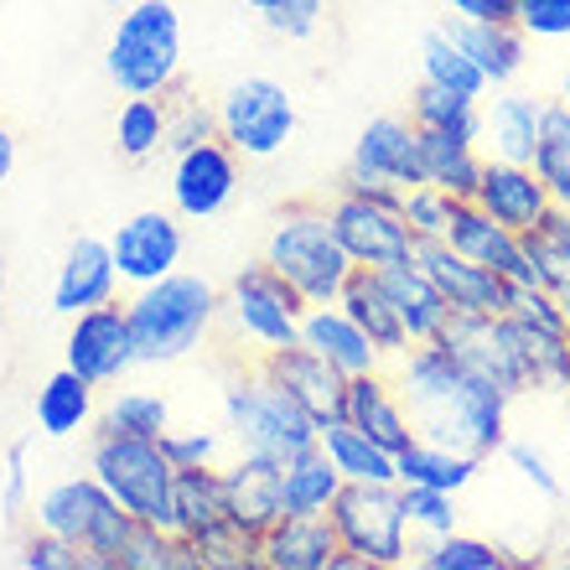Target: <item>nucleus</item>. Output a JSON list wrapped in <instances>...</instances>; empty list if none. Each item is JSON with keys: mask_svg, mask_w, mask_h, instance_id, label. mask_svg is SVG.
Returning <instances> with one entry per match:
<instances>
[{"mask_svg": "<svg viewBox=\"0 0 570 570\" xmlns=\"http://www.w3.org/2000/svg\"><path fill=\"white\" fill-rule=\"evenodd\" d=\"M513 27L529 42H570V0H513Z\"/></svg>", "mask_w": 570, "mask_h": 570, "instance_id": "3c124183", "label": "nucleus"}, {"mask_svg": "<svg viewBox=\"0 0 570 570\" xmlns=\"http://www.w3.org/2000/svg\"><path fill=\"white\" fill-rule=\"evenodd\" d=\"M410 120L415 130H435V136H456V140H478L482 136V99H466V94H451L441 83H425L410 99Z\"/></svg>", "mask_w": 570, "mask_h": 570, "instance_id": "4c0bfd02", "label": "nucleus"}, {"mask_svg": "<svg viewBox=\"0 0 570 570\" xmlns=\"http://www.w3.org/2000/svg\"><path fill=\"white\" fill-rule=\"evenodd\" d=\"M415 259L425 265L435 285H441V296H446L451 316H498L509 312V285L498 271L488 265H472L466 255H456L446 239H421L415 244Z\"/></svg>", "mask_w": 570, "mask_h": 570, "instance_id": "a211bd4d", "label": "nucleus"}, {"mask_svg": "<svg viewBox=\"0 0 570 570\" xmlns=\"http://www.w3.org/2000/svg\"><path fill=\"white\" fill-rule=\"evenodd\" d=\"M400 197L405 193L394 187H353V181H343V193L332 197V228L353 265L384 271V265L415 259V234L400 213Z\"/></svg>", "mask_w": 570, "mask_h": 570, "instance_id": "1a4fd4ad", "label": "nucleus"}, {"mask_svg": "<svg viewBox=\"0 0 570 570\" xmlns=\"http://www.w3.org/2000/svg\"><path fill=\"white\" fill-rule=\"evenodd\" d=\"M161 451L177 472H193V466H224L228 431H213V425H171V431L161 435Z\"/></svg>", "mask_w": 570, "mask_h": 570, "instance_id": "49530a36", "label": "nucleus"}, {"mask_svg": "<svg viewBox=\"0 0 570 570\" xmlns=\"http://www.w3.org/2000/svg\"><path fill=\"white\" fill-rule=\"evenodd\" d=\"M327 6L332 0H271L259 16H265V27H271L275 37H285V42H306V37L322 31Z\"/></svg>", "mask_w": 570, "mask_h": 570, "instance_id": "8fccbe9b", "label": "nucleus"}, {"mask_svg": "<svg viewBox=\"0 0 570 570\" xmlns=\"http://www.w3.org/2000/svg\"><path fill=\"white\" fill-rule=\"evenodd\" d=\"M540 125H544V99L534 94L513 89H488L482 94V156H493V161H534V150H540Z\"/></svg>", "mask_w": 570, "mask_h": 570, "instance_id": "412c9836", "label": "nucleus"}, {"mask_svg": "<svg viewBox=\"0 0 570 570\" xmlns=\"http://www.w3.org/2000/svg\"><path fill=\"white\" fill-rule=\"evenodd\" d=\"M534 171L544 177L556 208L570 213V105L544 99V125H540V150H534Z\"/></svg>", "mask_w": 570, "mask_h": 570, "instance_id": "79ce46f5", "label": "nucleus"}, {"mask_svg": "<svg viewBox=\"0 0 570 570\" xmlns=\"http://www.w3.org/2000/svg\"><path fill=\"white\" fill-rule=\"evenodd\" d=\"M446 27L466 47V58L482 68L488 89H503V83H513V78L524 73L529 37L513 21H446Z\"/></svg>", "mask_w": 570, "mask_h": 570, "instance_id": "7c9ffc66", "label": "nucleus"}, {"mask_svg": "<svg viewBox=\"0 0 570 570\" xmlns=\"http://www.w3.org/2000/svg\"><path fill=\"white\" fill-rule=\"evenodd\" d=\"M560 105H570V68H566V78H560V94H556Z\"/></svg>", "mask_w": 570, "mask_h": 570, "instance_id": "bf43d9fd", "label": "nucleus"}, {"mask_svg": "<svg viewBox=\"0 0 570 570\" xmlns=\"http://www.w3.org/2000/svg\"><path fill=\"white\" fill-rule=\"evenodd\" d=\"M259 259L296 285L306 306L337 301L347 275L358 271V265L347 259V249L337 244L332 213L322 208V203H285V208L275 213L271 234H265V255Z\"/></svg>", "mask_w": 570, "mask_h": 570, "instance_id": "7ed1b4c3", "label": "nucleus"}, {"mask_svg": "<svg viewBox=\"0 0 570 570\" xmlns=\"http://www.w3.org/2000/svg\"><path fill=\"white\" fill-rule=\"evenodd\" d=\"M105 73L120 94H171L181 83V16L171 0L120 6L105 42Z\"/></svg>", "mask_w": 570, "mask_h": 570, "instance_id": "20e7f679", "label": "nucleus"}, {"mask_svg": "<svg viewBox=\"0 0 570 570\" xmlns=\"http://www.w3.org/2000/svg\"><path fill=\"white\" fill-rule=\"evenodd\" d=\"M259 368L281 384L291 400H296L316 425H327L343 415V390L347 379L332 368L322 353H312L306 343H285V347H271V353H259Z\"/></svg>", "mask_w": 570, "mask_h": 570, "instance_id": "6ab92c4d", "label": "nucleus"}, {"mask_svg": "<svg viewBox=\"0 0 570 570\" xmlns=\"http://www.w3.org/2000/svg\"><path fill=\"white\" fill-rule=\"evenodd\" d=\"M343 421L358 425L363 435H374L379 446H390L394 456H400V451L415 441V425H410V410H405V400H400V390H394L390 368L347 379V390H343Z\"/></svg>", "mask_w": 570, "mask_h": 570, "instance_id": "a878e982", "label": "nucleus"}, {"mask_svg": "<svg viewBox=\"0 0 570 570\" xmlns=\"http://www.w3.org/2000/svg\"><path fill=\"white\" fill-rule=\"evenodd\" d=\"M99 431L161 441V435L171 431V400L156 390H115L105 405H99Z\"/></svg>", "mask_w": 570, "mask_h": 570, "instance_id": "a19ab883", "label": "nucleus"}, {"mask_svg": "<svg viewBox=\"0 0 570 570\" xmlns=\"http://www.w3.org/2000/svg\"><path fill=\"white\" fill-rule=\"evenodd\" d=\"M16 566L21 570H89V556L78 544H68L62 534L37 524L27 540L16 544Z\"/></svg>", "mask_w": 570, "mask_h": 570, "instance_id": "09e8293b", "label": "nucleus"}, {"mask_svg": "<svg viewBox=\"0 0 570 570\" xmlns=\"http://www.w3.org/2000/svg\"><path fill=\"white\" fill-rule=\"evenodd\" d=\"M441 343H446L478 379H488L493 390L509 394V400L544 390L540 363H534L524 332H519V322H513L509 312H498V316H451L446 332H441Z\"/></svg>", "mask_w": 570, "mask_h": 570, "instance_id": "9d476101", "label": "nucleus"}, {"mask_svg": "<svg viewBox=\"0 0 570 570\" xmlns=\"http://www.w3.org/2000/svg\"><path fill=\"white\" fill-rule=\"evenodd\" d=\"M347 181L353 187H394L405 193L421 181V130L405 115H379L363 125L358 146L347 156Z\"/></svg>", "mask_w": 570, "mask_h": 570, "instance_id": "dca6fc26", "label": "nucleus"}, {"mask_svg": "<svg viewBox=\"0 0 570 570\" xmlns=\"http://www.w3.org/2000/svg\"><path fill=\"white\" fill-rule=\"evenodd\" d=\"M0 316H6V255H0Z\"/></svg>", "mask_w": 570, "mask_h": 570, "instance_id": "13d9d810", "label": "nucleus"}, {"mask_svg": "<svg viewBox=\"0 0 570 570\" xmlns=\"http://www.w3.org/2000/svg\"><path fill=\"white\" fill-rule=\"evenodd\" d=\"M224 431L234 451H259L275 462H291L296 451L316 446V421L259 363L224 384Z\"/></svg>", "mask_w": 570, "mask_h": 570, "instance_id": "423d86ee", "label": "nucleus"}, {"mask_svg": "<svg viewBox=\"0 0 570 570\" xmlns=\"http://www.w3.org/2000/svg\"><path fill=\"white\" fill-rule=\"evenodd\" d=\"M451 208H456V197L441 193V187H431V181H415V187H405V197H400V213H405L415 244L421 239H446Z\"/></svg>", "mask_w": 570, "mask_h": 570, "instance_id": "de8ad7c7", "label": "nucleus"}, {"mask_svg": "<svg viewBox=\"0 0 570 570\" xmlns=\"http://www.w3.org/2000/svg\"><path fill=\"white\" fill-rule=\"evenodd\" d=\"M115 570H197V556L193 544L171 534V529L136 524L125 534L120 556H115Z\"/></svg>", "mask_w": 570, "mask_h": 570, "instance_id": "37998d69", "label": "nucleus"}, {"mask_svg": "<svg viewBox=\"0 0 570 570\" xmlns=\"http://www.w3.org/2000/svg\"><path fill=\"white\" fill-rule=\"evenodd\" d=\"M296 343H306L312 353H322V358L337 368L343 379H358V374H379V368H390V358L374 347V337L353 322V316L337 306V301H327V306H306V316H301V337Z\"/></svg>", "mask_w": 570, "mask_h": 570, "instance_id": "b1692460", "label": "nucleus"}, {"mask_svg": "<svg viewBox=\"0 0 570 570\" xmlns=\"http://www.w3.org/2000/svg\"><path fill=\"white\" fill-rule=\"evenodd\" d=\"M478 177H482V146L478 140H456V136L421 130V181L451 193L456 203H472Z\"/></svg>", "mask_w": 570, "mask_h": 570, "instance_id": "72a5a7b5", "label": "nucleus"}, {"mask_svg": "<svg viewBox=\"0 0 570 570\" xmlns=\"http://www.w3.org/2000/svg\"><path fill=\"white\" fill-rule=\"evenodd\" d=\"M115 150L125 161H150L166 150V99L161 94H125L115 115Z\"/></svg>", "mask_w": 570, "mask_h": 570, "instance_id": "ea45409f", "label": "nucleus"}, {"mask_svg": "<svg viewBox=\"0 0 570 570\" xmlns=\"http://www.w3.org/2000/svg\"><path fill=\"white\" fill-rule=\"evenodd\" d=\"M11 171H16V130L0 125V187L11 181Z\"/></svg>", "mask_w": 570, "mask_h": 570, "instance_id": "6e6d98bb", "label": "nucleus"}, {"mask_svg": "<svg viewBox=\"0 0 570 570\" xmlns=\"http://www.w3.org/2000/svg\"><path fill=\"white\" fill-rule=\"evenodd\" d=\"M509 316L519 322L529 353L540 363L544 390H560L570 374V327H566V316H560L556 296L534 281H513L509 285Z\"/></svg>", "mask_w": 570, "mask_h": 570, "instance_id": "aec40b11", "label": "nucleus"}, {"mask_svg": "<svg viewBox=\"0 0 570 570\" xmlns=\"http://www.w3.org/2000/svg\"><path fill=\"white\" fill-rule=\"evenodd\" d=\"M171 208L181 213V224H208L239 197V150L224 136L203 140V146L171 156Z\"/></svg>", "mask_w": 570, "mask_h": 570, "instance_id": "4468645a", "label": "nucleus"}, {"mask_svg": "<svg viewBox=\"0 0 570 570\" xmlns=\"http://www.w3.org/2000/svg\"><path fill=\"white\" fill-rule=\"evenodd\" d=\"M213 105H218V136L239 150V161H271L296 136V99L275 78H234Z\"/></svg>", "mask_w": 570, "mask_h": 570, "instance_id": "9b49d317", "label": "nucleus"}, {"mask_svg": "<svg viewBox=\"0 0 570 570\" xmlns=\"http://www.w3.org/2000/svg\"><path fill=\"white\" fill-rule=\"evenodd\" d=\"M394 462H400V482H421V488H441V493H456V498H462L466 488L478 482L482 466H488L482 456H472V451L441 446V441H425V435H415Z\"/></svg>", "mask_w": 570, "mask_h": 570, "instance_id": "473e14b6", "label": "nucleus"}, {"mask_svg": "<svg viewBox=\"0 0 570 570\" xmlns=\"http://www.w3.org/2000/svg\"><path fill=\"white\" fill-rule=\"evenodd\" d=\"M62 363H68L73 374H83L89 384H99V390H105V384H120L140 363L125 301H105V306H89V312L68 316Z\"/></svg>", "mask_w": 570, "mask_h": 570, "instance_id": "ddd939ff", "label": "nucleus"}, {"mask_svg": "<svg viewBox=\"0 0 570 570\" xmlns=\"http://www.w3.org/2000/svg\"><path fill=\"white\" fill-rule=\"evenodd\" d=\"M337 544L358 556L363 570L410 566V524L400 503V482H343L337 503L327 509Z\"/></svg>", "mask_w": 570, "mask_h": 570, "instance_id": "6e6552de", "label": "nucleus"}, {"mask_svg": "<svg viewBox=\"0 0 570 570\" xmlns=\"http://www.w3.org/2000/svg\"><path fill=\"white\" fill-rule=\"evenodd\" d=\"M218 524H228L224 472H218V466L177 472V534L193 544V540H203V534L218 529Z\"/></svg>", "mask_w": 570, "mask_h": 570, "instance_id": "c9c22d12", "label": "nucleus"}, {"mask_svg": "<svg viewBox=\"0 0 570 570\" xmlns=\"http://www.w3.org/2000/svg\"><path fill=\"white\" fill-rule=\"evenodd\" d=\"M316 446L332 456V466L343 472V482H400L394 451L379 446L374 435H363L358 425H347L343 415L327 425H316Z\"/></svg>", "mask_w": 570, "mask_h": 570, "instance_id": "2f4dec72", "label": "nucleus"}, {"mask_svg": "<svg viewBox=\"0 0 570 570\" xmlns=\"http://www.w3.org/2000/svg\"><path fill=\"white\" fill-rule=\"evenodd\" d=\"M109 255H115V271L120 285H150L161 275L181 271V255H187V234H181V213L177 208H140L130 213L115 234H109Z\"/></svg>", "mask_w": 570, "mask_h": 570, "instance_id": "2eb2a0df", "label": "nucleus"}, {"mask_svg": "<svg viewBox=\"0 0 570 570\" xmlns=\"http://www.w3.org/2000/svg\"><path fill=\"white\" fill-rule=\"evenodd\" d=\"M130 332H136L140 363H181L187 353L213 337V327L224 322V296L213 291L203 275L171 271L161 281L136 285L130 301Z\"/></svg>", "mask_w": 570, "mask_h": 570, "instance_id": "f03ea898", "label": "nucleus"}, {"mask_svg": "<svg viewBox=\"0 0 570 570\" xmlns=\"http://www.w3.org/2000/svg\"><path fill=\"white\" fill-rule=\"evenodd\" d=\"M224 503L228 519L244 529V534H265V529L281 519V462L275 456H259V451H234L224 456Z\"/></svg>", "mask_w": 570, "mask_h": 570, "instance_id": "4be33fe9", "label": "nucleus"}, {"mask_svg": "<svg viewBox=\"0 0 570 570\" xmlns=\"http://www.w3.org/2000/svg\"><path fill=\"white\" fill-rule=\"evenodd\" d=\"M105 301H120V271L109 255V239L78 234L58 265V281H52V312L78 316L89 306H105Z\"/></svg>", "mask_w": 570, "mask_h": 570, "instance_id": "5701e85b", "label": "nucleus"}, {"mask_svg": "<svg viewBox=\"0 0 570 570\" xmlns=\"http://www.w3.org/2000/svg\"><path fill=\"white\" fill-rule=\"evenodd\" d=\"M560 390H566V400H570V374H566V384H560Z\"/></svg>", "mask_w": 570, "mask_h": 570, "instance_id": "680f3d73", "label": "nucleus"}, {"mask_svg": "<svg viewBox=\"0 0 570 570\" xmlns=\"http://www.w3.org/2000/svg\"><path fill=\"white\" fill-rule=\"evenodd\" d=\"M421 78L425 83H441V89H451V94H466V99H482V94H488V78H482L478 62L466 58V47L451 37V27L425 31Z\"/></svg>", "mask_w": 570, "mask_h": 570, "instance_id": "58836bf2", "label": "nucleus"}, {"mask_svg": "<svg viewBox=\"0 0 570 570\" xmlns=\"http://www.w3.org/2000/svg\"><path fill=\"white\" fill-rule=\"evenodd\" d=\"M89 472L105 482L136 524H156L177 534V466L166 462L161 441L120 431H94Z\"/></svg>", "mask_w": 570, "mask_h": 570, "instance_id": "39448f33", "label": "nucleus"}, {"mask_svg": "<svg viewBox=\"0 0 570 570\" xmlns=\"http://www.w3.org/2000/svg\"><path fill=\"white\" fill-rule=\"evenodd\" d=\"M503 456H509V466L529 482V488H534V493L544 498V503H560V498H566V482L556 478V466H550V456H544L540 446H524V441H503Z\"/></svg>", "mask_w": 570, "mask_h": 570, "instance_id": "603ef678", "label": "nucleus"}, {"mask_svg": "<svg viewBox=\"0 0 570 570\" xmlns=\"http://www.w3.org/2000/svg\"><path fill=\"white\" fill-rule=\"evenodd\" d=\"M244 6H249V11H265V6H271V0H244Z\"/></svg>", "mask_w": 570, "mask_h": 570, "instance_id": "052dcab7", "label": "nucleus"}, {"mask_svg": "<svg viewBox=\"0 0 570 570\" xmlns=\"http://www.w3.org/2000/svg\"><path fill=\"white\" fill-rule=\"evenodd\" d=\"M301 316H306V301L285 275H275L265 259L259 265H244L224 291V322L234 327L239 343H249L255 353H271L301 337Z\"/></svg>", "mask_w": 570, "mask_h": 570, "instance_id": "f8f14e48", "label": "nucleus"}, {"mask_svg": "<svg viewBox=\"0 0 570 570\" xmlns=\"http://www.w3.org/2000/svg\"><path fill=\"white\" fill-rule=\"evenodd\" d=\"M390 379L410 410V425L425 441L472 451L482 462H493L509 441V394L478 379L441 337L415 343L410 353L390 363Z\"/></svg>", "mask_w": 570, "mask_h": 570, "instance_id": "f257e3e1", "label": "nucleus"}, {"mask_svg": "<svg viewBox=\"0 0 570 570\" xmlns=\"http://www.w3.org/2000/svg\"><path fill=\"white\" fill-rule=\"evenodd\" d=\"M343 493V472L332 466L322 446L296 451L291 462H281V509L285 513H327Z\"/></svg>", "mask_w": 570, "mask_h": 570, "instance_id": "f704fd0d", "label": "nucleus"}, {"mask_svg": "<svg viewBox=\"0 0 570 570\" xmlns=\"http://www.w3.org/2000/svg\"><path fill=\"white\" fill-rule=\"evenodd\" d=\"M550 296H556L560 316H566V327H570V275H566V281H556V285H550Z\"/></svg>", "mask_w": 570, "mask_h": 570, "instance_id": "4d7b16f0", "label": "nucleus"}, {"mask_svg": "<svg viewBox=\"0 0 570 570\" xmlns=\"http://www.w3.org/2000/svg\"><path fill=\"white\" fill-rule=\"evenodd\" d=\"M337 306L374 337V347L390 363L400 358V353H410V332H405V322H400V312H394V301H390V291H384V281H379V271H363L358 265V271L347 275Z\"/></svg>", "mask_w": 570, "mask_h": 570, "instance_id": "c756f323", "label": "nucleus"}, {"mask_svg": "<svg viewBox=\"0 0 570 570\" xmlns=\"http://www.w3.org/2000/svg\"><path fill=\"white\" fill-rule=\"evenodd\" d=\"M400 503H405L410 540H435V534H451V529H456V519H462L456 493L421 488V482H400Z\"/></svg>", "mask_w": 570, "mask_h": 570, "instance_id": "a18cd8bd", "label": "nucleus"}, {"mask_svg": "<svg viewBox=\"0 0 570 570\" xmlns=\"http://www.w3.org/2000/svg\"><path fill=\"white\" fill-rule=\"evenodd\" d=\"M410 566L421 570H509V550L493 540H478V534H435V540H410Z\"/></svg>", "mask_w": 570, "mask_h": 570, "instance_id": "e433bc0d", "label": "nucleus"}, {"mask_svg": "<svg viewBox=\"0 0 570 570\" xmlns=\"http://www.w3.org/2000/svg\"><path fill=\"white\" fill-rule=\"evenodd\" d=\"M446 244L456 255H466L472 265H488L503 281H534L529 275V255H524V234L503 228L498 218L478 208V203H456L446 224Z\"/></svg>", "mask_w": 570, "mask_h": 570, "instance_id": "393cba45", "label": "nucleus"}, {"mask_svg": "<svg viewBox=\"0 0 570 570\" xmlns=\"http://www.w3.org/2000/svg\"><path fill=\"white\" fill-rule=\"evenodd\" d=\"M213 136H218V105L177 83L166 94V156H181V150L203 146Z\"/></svg>", "mask_w": 570, "mask_h": 570, "instance_id": "c03bdc74", "label": "nucleus"}, {"mask_svg": "<svg viewBox=\"0 0 570 570\" xmlns=\"http://www.w3.org/2000/svg\"><path fill=\"white\" fill-rule=\"evenodd\" d=\"M109 6H130V0H109Z\"/></svg>", "mask_w": 570, "mask_h": 570, "instance_id": "e2e57ef3", "label": "nucleus"}, {"mask_svg": "<svg viewBox=\"0 0 570 570\" xmlns=\"http://www.w3.org/2000/svg\"><path fill=\"white\" fill-rule=\"evenodd\" d=\"M451 21H513V0H441Z\"/></svg>", "mask_w": 570, "mask_h": 570, "instance_id": "5fc2aeb1", "label": "nucleus"}, {"mask_svg": "<svg viewBox=\"0 0 570 570\" xmlns=\"http://www.w3.org/2000/svg\"><path fill=\"white\" fill-rule=\"evenodd\" d=\"M31 513L37 524L62 534L68 544H78L89 556V570H115V556H120L125 534L136 529V519L115 503L105 482L83 472V478H62L52 482L47 493L31 498Z\"/></svg>", "mask_w": 570, "mask_h": 570, "instance_id": "0eeeda50", "label": "nucleus"}, {"mask_svg": "<svg viewBox=\"0 0 570 570\" xmlns=\"http://www.w3.org/2000/svg\"><path fill=\"white\" fill-rule=\"evenodd\" d=\"M337 529L327 513H281L259 534V566L265 570H332L337 556Z\"/></svg>", "mask_w": 570, "mask_h": 570, "instance_id": "bb28decb", "label": "nucleus"}, {"mask_svg": "<svg viewBox=\"0 0 570 570\" xmlns=\"http://www.w3.org/2000/svg\"><path fill=\"white\" fill-rule=\"evenodd\" d=\"M472 203L488 218H498L503 228H513V234H540L544 218L556 213V197H550V187H544V177L534 166L493 161V156H482V177Z\"/></svg>", "mask_w": 570, "mask_h": 570, "instance_id": "f3484780", "label": "nucleus"}, {"mask_svg": "<svg viewBox=\"0 0 570 570\" xmlns=\"http://www.w3.org/2000/svg\"><path fill=\"white\" fill-rule=\"evenodd\" d=\"M379 281H384V291H390V301H394V312H400V322H405L410 347H415V343H435V337L446 332L451 306H446V296H441V285L425 275L421 259L384 265V271H379Z\"/></svg>", "mask_w": 570, "mask_h": 570, "instance_id": "cd10ccee", "label": "nucleus"}, {"mask_svg": "<svg viewBox=\"0 0 570 570\" xmlns=\"http://www.w3.org/2000/svg\"><path fill=\"white\" fill-rule=\"evenodd\" d=\"M31 415H37V431H42L47 441H68V435L99 425V384H89L83 374H73V368L62 363L58 374L42 379Z\"/></svg>", "mask_w": 570, "mask_h": 570, "instance_id": "c85d7f7f", "label": "nucleus"}, {"mask_svg": "<svg viewBox=\"0 0 570 570\" xmlns=\"http://www.w3.org/2000/svg\"><path fill=\"white\" fill-rule=\"evenodd\" d=\"M0 509L6 519H21L31 509V478H27V441L6 451V482H0Z\"/></svg>", "mask_w": 570, "mask_h": 570, "instance_id": "864d4df0", "label": "nucleus"}]
</instances>
